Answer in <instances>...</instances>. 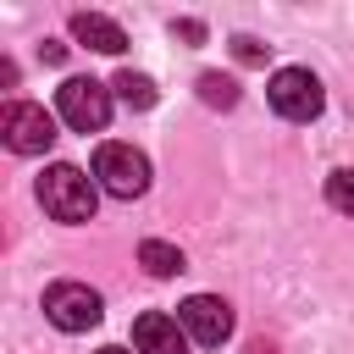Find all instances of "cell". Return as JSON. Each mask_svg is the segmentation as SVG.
Masks as SVG:
<instances>
[{"mask_svg":"<svg viewBox=\"0 0 354 354\" xmlns=\"http://www.w3.org/2000/svg\"><path fill=\"white\" fill-rule=\"evenodd\" d=\"M55 111H61L66 127H77V133H100V127L111 122V88L94 83V77H66V83L55 88Z\"/></svg>","mask_w":354,"mask_h":354,"instance_id":"4","label":"cell"},{"mask_svg":"<svg viewBox=\"0 0 354 354\" xmlns=\"http://www.w3.org/2000/svg\"><path fill=\"white\" fill-rule=\"evenodd\" d=\"M249 354H271V343H249Z\"/></svg>","mask_w":354,"mask_h":354,"instance_id":"16","label":"cell"},{"mask_svg":"<svg viewBox=\"0 0 354 354\" xmlns=\"http://www.w3.org/2000/svg\"><path fill=\"white\" fill-rule=\"evenodd\" d=\"M111 94H116L127 111H149V105H155V83H149L144 72H116V77H111Z\"/></svg>","mask_w":354,"mask_h":354,"instance_id":"10","label":"cell"},{"mask_svg":"<svg viewBox=\"0 0 354 354\" xmlns=\"http://www.w3.org/2000/svg\"><path fill=\"white\" fill-rule=\"evenodd\" d=\"M94 199H100V183L83 177L77 166H50L39 177V205L55 216V221H88L94 216Z\"/></svg>","mask_w":354,"mask_h":354,"instance_id":"1","label":"cell"},{"mask_svg":"<svg viewBox=\"0 0 354 354\" xmlns=\"http://www.w3.org/2000/svg\"><path fill=\"white\" fill-rule=\"evenodd\" d=\"M94 354H127V348H116V343H105V348H94Z\"/></svg>","mask_w":354,"mask_h":354,"instance_id":"17","label":"cell"},{"mask_svg":"<svg viewBox=\"0 0 354 354\" xmlns=\"http://www.w3.org/2000/svg\"><path fill=\"white\" fill-rule=\"evenodd\" d=\"M133 348L138 354H188V332H183V321H171L160 310H144L133 321Z\"/></svg>","mask_w":354,"mask_h":354,"instance_id":"8","label":"cell"},{"mask_svg":"<svg viewBox=\"0 0 354 354\" xmlns=\"http://www.w3.org/2000/svg\"><path fill=\"white\" fill-rule=\"evenodd\" d=\"M94 183L111 194V199H138L149 188V160L144 149L133 144H100L94 149Z\"/></svg>","mask_w":354,"mask_h":354,"instance_id":"2","label":"cell"},{"mask_svg":"<svg viewBox=\"0 0 354 354\" xmlns=\"http://www.w3.org/2000/svg\"><path fill=\"white\" fill-rule=\"evenodd\" d=\"M199 100L216 105V111H232V105H238V83L221 77V72H199Z\"/></svg>","mask_w":354,"mask_h":354,"instance_id":"12","label":"cell"},{"mask_svg":"<svg viewBox=\"0 0 354 354\" xmlns=\"http://www.w3.org/2000/svg\"><path fill=\"white\" fill-rule=\"evenodd\" d=\"M326 205L343 210V216H354V171H348V166L326 177Z\"/></svg>","mask_w":354,"mask_h":354,"instance_id":"13","label":"cell"},{"mask_svg":"<svg viewBox=\"0 0 354 354\" xmlns=\"http://www.w3.org/2000/svg\"><path fill=\"white\" fill-rule=\"evenodd\" d=\"M138 260H144L149 277H177V271H183V249H171V243H160V238L138 243Z\"/></svg>","mask_w":354,"mask_h":354,"instance_id":"11","label":"cell"},{"mask_svg":"<svg viewBox=\"0 0 354 354\" xmlns=\"http://www.w3.org/2000/svg\"><path fill=\"white\" fill-rule=\"evenodd\" d=\"M0 133H6V144L17 149V155H39V149H50V138H55V116L44 111V105H6L0 111Z\"/></svg>","mask_w":354,"mask_h":354,"instance_id":"6","label":"cell"},{"mask_svg":"<svg viewBox=\"0 0 354 354\" xmlns=\"http://www.w3.org/2000/svg\"><path fill=\"white\" fill-rule=\"evenodd\" d=\"M177 321H183V332H188L194 343H205V348H216V343L232 337V304L216 299V293H194V299H183Z\"/></svg>","mask_w":354,"mask_h":354,"instance_id":"7","label":"cell"},{"mask_svg":"<svg viewBox=\"0 0 354 354\" xmlns=\"http://www.w3.org/2000/svg\"><path fill=\"white\" fill-rule=\"evenodd\" d=\"M72 39L88 44V50H100V55H122V50H127V33H122L111 17H100V11H77V17H72Z\"/></svg>","mask_w":354,"mask_h":354,"instance_id":"9","label":"cell"},{"mask_svg":"<svg viewBox=\"0 0 354 354\" xmlns=\"http://www.w3.org/2000/svg\"><path fill=\"white\" fill-rule=\"evenodd\" d=\"M232 55H238L243 66H260V61H266V50H260V39H249V33H238V39H232Z\"/></svg>","mask_w":354,"mask_h":354,"instance_id":"14","label":"cell"},{"mask_svg":"<svg viewBox=\"0 0 354 354\" xmlns=\"http://www.w3.org/2000/svg\"><path fill=\"white\" fill-rule=\"evenodd\" d=\"M44 315H50V326H61V332H88V326H100L105 304H100V293L83 288V282H50V288H44Z\"/></svg>","mask_w":354,"mask_h":354,"instance_id":"5","label":"cell"},{"mask_svg":"<svg viewBox=\"0 0 354 354\" xmlns=\"http://www.w3.org/2000/svg\"><path fill=\"white\" fill-rule=\"evenodd\" d=\"M171 33H177V39H188V44H199V39H205V28H199V22H177Z\"/></svg>","mask_w":354,"mask_h":354,"instance_id":"15","label":"cell"},{"mask_svg":"<svg viewBox=\"0 0 354 354\" xmlns=\"http://www.w3.org/2000/svg\"><path fill=\"white\" fill-rule=\"evenodd\" d=\"M266 94H271V111H277V116H288V122H315V116H321V105H326L321 77H315V72H304V66H282V72H271Z\"/></svg>","mask_w":354,"mask_h":354,"instance_id":"3","label":"cell"}]
</instances>
